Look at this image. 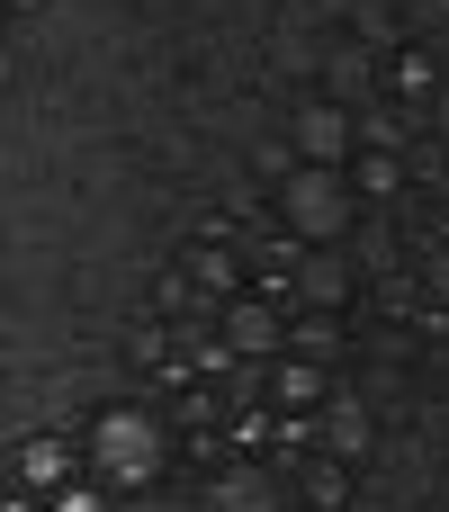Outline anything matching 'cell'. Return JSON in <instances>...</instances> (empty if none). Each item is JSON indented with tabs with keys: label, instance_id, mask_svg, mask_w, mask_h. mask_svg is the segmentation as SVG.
Returning <instances> with one entry per match:
<instances>
[{
	"label": "cell",
	"instance_id": "1",
	"mask_svg": "<svg viewBox=\"0 0 449 512\" xmlns=\"http://www.w3.org/2000/svg\"><path fill=\"white\" fill-rule=\"evenodd\" d=\"M99 468L117 477V486H135V477H153L162 468V432L135 414V405H117V414H99Z\"/></svg>",
	"mask_w": 449,
	"mask_h": 512
},
{
	"label": "cell",
	"instance_id": "2",
	"mask_svg": "<svg viewBox=\"0 0 449 512\" xmlns=\"http://www.w3.org/2000/svg\"><path fill=\"white\" fill-rule=\"evenodd\" d=\"M18 477L27 486H63V441H27L18 450Z\"/></svg>",
	"mask_w": 449,
	"mask_h": 512
},
{
	"label": "cell",
	"instance_id": "3",
	"mask_svg": "<svg viewBox=\"0 0 449 512\" xmlns=\"http://www.w3.org/2000/svg\"><path fill=\"white\" fill-rule=\"evenodd\" d=\"M270 333H279V324H270L261 306H243V315H234V351H270Z\"/></svg>",
	"mask_w": 449,
	"mask_h": 512
},
{
	"label": "cell",
	"instance_id": "4",
	"mask_svg": "<svg viewBox=\"0 0 449 512\" xmlns=\"http://www.w3.org/2000/svg\"><path fill=\"white\" fill-rule=\"evenodd\" d=\"M306 144H315V153H333V144H342V117H333V108H315V117H306Z\"/></svg>",
	"mask_w": 449,
	"mask_h": 512
},
{
	"label": "cell",
	"instance_id": "5",
	"mask_svg": "<svg viewBox=\"0 0 449 512\" xmlns=\"http://www.w3.org/2000/svg\"><path fill=\"white\" fill-rule=\"evenodd\" d=\"M63 512H99V495H90V486H72V495H63Z\"/></svg>",
	"mask_w": 449,
	"mask_h": 512
},
{
	"label": "cell",
	"instance_id": "6",
	"mask_svg": "<svg viewBox=\"0 0 449 512\" xmlns=\"http://www.w3.org/2000/svg\"><path fill=\"white\" fill-rule=\"evenodd\" d=\"M9 512H36V504H27V495H9Z\"/></svg>",
	"mask_w": 449,
	"mask_h": 512
}]
</instances>
